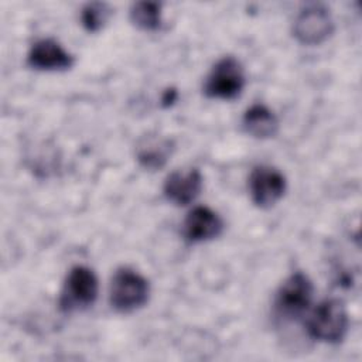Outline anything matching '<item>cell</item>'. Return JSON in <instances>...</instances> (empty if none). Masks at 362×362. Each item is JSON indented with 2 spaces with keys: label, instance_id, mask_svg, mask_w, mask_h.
<instances>
[{
  "label": "cell",
  "instance_id": "6da1fadb",
  "mask_svg": "<svg viewBox=\"0 0 362 362\" xmlns=\"http://www.w3.org/2000/svg\"><path fill=\"white\" fill-rule=\"evenodd\" d=\"M305 328L308 335L322 344L337 345L344 341L349 328V317L342 301L327 298L308 314Z\"/></svg>",
  "mask_w": 362,
  "mask_h": 362
},
{
  "label": "cell",
  "instance_id": "7a4b0ae2",
  "mask_svg": "<svg viewBox=\"0 0 362 362\" xmlns=\"http://www.w3.org/2000/svg\"><path fill=\"white\" fill-rule=\"evenodd\" d=\"M314 284L303 272H294L279 287L274 296V315L284 322H293L310 311Z\"/></svg>",
  "mask_w": 362,
  "mask_h": 362
},
{
  "label": "cell",
  "instance_id": "3957f363",
  "mask_svg": "<svg viewBox=\"0 0 362 362\" xmlns=\"http://www.w3.org/2000/svg\"><path fill=\"white\" fill-rule=\"evenodd\" d=\"M150 298L148 280L132 267H119L110 280L109 303L122 314L133 313L147 304Z\"/></svg>",
  "mask_w": 362,
  "mask_h": 362
},
{
  "label": "cell",
  "instance_id": "277c9868",
  "mask_svg": "<svg viewBox=\"0 0 362 362\" xmlns=\"http://www.w3.org/2000/svg\"><path fill=\"white\" fill-rule=\"evenodd\" d=\"M99 294V280L96 273L83 264L69 269L59 291L58 305L65 314L88 310Z\"/></svg>",
  "mask_w": 362,
  "mask_h": 362
},
{
  "label": "cell",
  "instance_id": "5b68a950",
  "mask_svg": "<svg viewBox=\"0 0 362 362\" xmlns=\"http://www.w3.org/2000/svg\"><path fill=\"white\" fill-rule=\"evenodd\" d=\"M246 83L245 69L240 61L232 55L222 57L211 68L204 82V93L209 99H236Z\"/></svg>",
  "mask_w": 362,
  "mask_h": 362
},
{
  "label": "cell",
  "instance_id": "8992f818",
  "mask_svg": "<svg viewBox=\"0 0 362 362\" xmlns=\"http://www.w3.org/2000/svg\"><path fill=\"white\" fill-rule=\"evenodd\" d=\"M252 202L262 209L274 206L286 194V175L276 167L260 164L253 167L247 180Z\"/></svg>",
  "mask_w": 362,
  "mask_h": 362
},
{
  "label": "cell",
  "instance_id": "52a82bcc",
  "mask_svg": "<svg viewBox=\"0 0 362 362\" xmlns=\"http://www.w3.org/2000/svg\"><path fill=\"white\" fill-rule=\"evenodd\" d=\"M334 33V20L329 10L320 3L304 6L297 14L293 34L304 45H318Z\"/></svg>",
  "mask_w": 362,
  "mask_h": 362
},
{
  "label": "cell",
  "instance_id": "ba28073f",
  "mask_svg": "<svg viewBox=\"0 0 362 362\" xmlns=\"http://www.w3.org/2000/svg\"><path fill=\"white\" fill-rule=\"evenodd\" d=\"M74 64L75 57L55 38H41L35 41L27 54V65L37 71H66L71 69Z\"/></svg>",
  "mask_w": 362,
  "mask_h": 362
},
{
  "label": "cell",
  "instance_id": "9c48e42d",
  "mask_svg": "<svg viewBox=\"0 0 362 362\" xmlns=\"http://www.w3.org/2000/svg\"><path fill=\"white\" fill-rule=\"evenodd\" d=\"M223 230V219L209 206H194L182 222V235L189 243H201L216 239Z\"/></svg>",
  "mask_w": 362,
  "mask_h": 362
},
{
  "label": "cell",
  "instance_id": "30bf717a",
  "mask_svg": "<svg viewBox=\"0 0 362 362\" xmlns=\"http://www.w3.org/2000/svg\"><path fill=\"white\" fill-rule=\"evenodd\" d=\"M204 185L202 174L198 168L177 170L167 175L163 192L167 201L177 206H185L197 199Z\"/></svg>",
  "mask_w": 362,
  "mask_h": 362
},
{
  "label": "cell",
  "instance_id": "8fae6325",
  "mask_svg": "<svg viewBox=\"0 0 362 362\" xmlns=\"http://www.w3.org/2000/svg\"><path fill=\"white\" fill-rule=\"evenodd\" d=\"M242 126L249 136L264 140L277 134L279 119L266 105L255 103L243 113Z\"/></svg>",
  "mask_w": 362,
  "mask_h": 362
},
{
  "label": "cell",
  "instance_id": "7c38bea8",
  "mask_svg": "<svg viewBox=\"0 0 362 362\" xmlns=\"http://www.w3.org/2000/svg\"><path fill=\"white\" fill-rule=\"evenodd\" d=\"M173 148L174 146L170 139L147 136L137 144L136 158L144 168L156 171L165 165L173 153Z\"/></svg>",
  "mask_w": 362,
  "mask_h": 362
},
{
  "label": "cell",
  "instance_id": "4fadbf2b",
  "mask_svg": "<svg viewBox=\"0 0 362 362\" xmlns=\"http://www.w3.org/2000/svg\"><path fill=\"white\" fill-rule=\"evenodd\" d=\"M132 23L144 31H156L161 25V4L157 1H137L130 7Z\"/></svg>",
  "mask_w": 362,
  "mask_h": 362
},
{
  "label": "cell",
  "instance_id": "5bb4252c",
  "mask_svg": "<svg viewBox=\"0 0 362 362\" xmlns=\"http://www.w3.org/2000/svg\"><path fill=\"white\" fill-rule=\"evenodd\" d=\"M112 16L109 4L102 1L86 3L81 10V24L89 33L100 31Z\"/></svg>",
  "mask_w": 362,
  "mask_h": 362
},
{
  "label": "cell",
  "instance_id": "9a60e30c",
  "mask_svg": "<svg viewBox=\"0 0 362 362\" xmlns=\"http://www.w3.org/2000/svg\"><path fill=\"white\" fill-rule=\"evenodd\" d=\"M175 99H177V92H175L174 89H167L165 93H164V96H163V102L168 105V103L175 102Z\"/></svg>",
  "mask_w": 362,
  "mask_h": 362
}]
</instances>
